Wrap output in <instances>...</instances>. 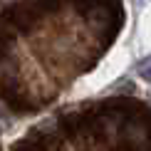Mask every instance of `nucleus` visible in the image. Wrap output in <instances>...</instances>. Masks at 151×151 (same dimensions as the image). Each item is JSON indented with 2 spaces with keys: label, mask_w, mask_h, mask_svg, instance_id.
<instances>
[{
  "label": "nucleus",
  "mask_w": 151,
  "mask_h": 151,
  "mask_svg": "<svg viewBox=\"0 0 151 151\" xmlns=\"http://www.w3.org/2000/svg\"><path fill=\"white\" fill-rule=\"evenodd\" d=\"M139 74H141V79H146V82H151V57H146V60H141L139 62Z\"/></svg>",
  "instance_id": "f257e3e1"
}]
</instances>
